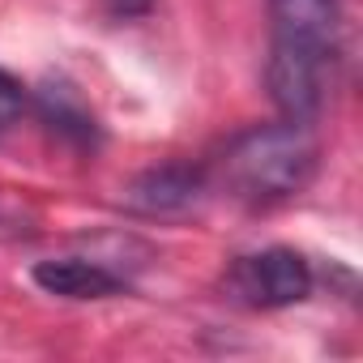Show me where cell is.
I'll use <instances>...</instances> for the list:
<instances>
[{
  "mask_svg": "<svg viewBox=\"0 0 363 363\" xmlns=\"http://www.w3.org/2000/svg\"><path fill=\"white\" fill-rule=\"evenodd\" d=\"M320 167V145L312 137V124H265L244 133L227 158H223V175L240 201L248 206H278L299 197Z\"/></svg>",
  "mask_w": 363,
  "mask_h": 363,
  "instance_id": "cell-1",
  "label": "cell"
},
{
  "mask_svg": "<svg viewBox=\"0 0 363 363\" xmlns=\"http://www.w3.org/2000/svg\"><path fill=\"white\" fill-rule=\"evenodd\" d=\"M227 291L248 308H291L308 299L312 269L295 248H261L227 269Z\"/></svg>",
  "mask_w": 363,
  "mask_h": 363,
  "instance_id": "cell-2",
  "label": "cell"
},
{
  "mask_svg": "<svg viewBox=\"0 0 363 363\" xmlns=\"http://www.w3.org/2000/svg\"><path fill=\"white\" fill-rule=\"evenodd\" d=\"M346 0H269V48L337 60Z\"/></svg>",
  "mask_w": 363,
  "mask_h": 363,
  "instance_id": "cell-3",
  "label": "cell"
},
{
  "mask_svg": "<svg viewBox=\"0 0 363 363\" xmlns=\"http://www.w3.org/2000/svg\"><path fill=\"white\" fill-rule=\"evenodd\" d=\"M35 286H43L48 295H60V299H111L124 291V282L94 265V261H82V257H56V261H39L30 269Z\"/></svg>",
  "mask_w": 363,
  "mask_h": 363,
  "instance_id": "cell-4",
  "label": "cell"
},
{
  "mask_svg": "<svg viewBox=\"0 0 363 363\" xmlns=\"http://www.w3.org/2000/svg\"><path fill=\"white\" fill-rule=\"evenodd\" d=\"M201 193V175L189 171V167H154L145 175H137L128 193H124V206L137 210V214H175V210H189Z\"/></svg>",
  "mask_w": 363,
  "mask_h": 363,
  "instance_id": "cell-5",
  "label": "cell"
},
{
  "mask_svg": "<svg viewBox=\"0 0 363 363\" xmlns=\"http://www.w3.org/2000/svg\"><path fill=\"white\" fill-rule=\"evenodd\" d=\"M35 99H39V111H43V120H48L52 128H60V133H69V137H77V141H90V137H94V116H90V107L77 99L73 86H43Z\"/></svg>",
  "mask_w": 363,
  "mask_h": 363,
  "instance_id": "cell-6",
  "label": "cell"
},
{
  "mask_svg": "<svg viewBox=\"0 0 363 363\" xmlns=\"http://www.w3.org/2000/svg\"><path fill=\"white\" fill-rule=\"evenodd\" d=\"M22 103H26V90H22V82H18V77H9L5 69H0V124H5V120H13V116L22 111Z\"/></svg>",
  "mask_w": 363,
  "mask_h": 363,
  "instance_id": "cell-7",
  "label": "cell"
},
{
  "mask_svg": "<svg viewBox=\"0 0 363 363\" xmlns=\"http://www.w3.org/2000/svg\"><path fill=\"white\" fill-rule=\"evenodd\" d=\"M154 5V0H107V9L116 13V18H137V13H145Z\"/></svg>",
  "mask_w": 363,
  "mask_h": 363,
  "instance_id": "cell-8",
  "label": "cell"
}]
</instances>
